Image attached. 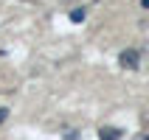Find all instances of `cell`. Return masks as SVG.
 Here are the masks:
<instances>
[{"label": "cell", "instance_id": "obj_1", "mask_svg": "<svg viewBox=\"0 0 149 140\" xmlns=\"http://www.w3.org/2000/svg\"><path fill=\"white\" fill-rule=\"evenodd\" d=\"M118 65L124 67V70H135V67L141 65V53H138L135 48L121 50V53H118Z\"/></svg>", "mask_w": 149, "mask_h": 140}, {"label": "cell", "instance_id": "obj_2", "mask_svg": "<svg viewBox=\"0 0 149 140\" xmlns=\"http://www.w3.org/2000/svg\"><path fill=\"white\" fill-rule=\"evenodd\" d=\"M124 137V129L118 126H101L99 129V140H121Z\"/></svg>", "mask_w": 149, "mask_h": 140}, {"label": "cell", "instance_id": "obj_6", "mask_svg": "<svg viewBox=\"0 0 149 140\" xmlns=\"http://www.w3.org/2000/svg\"><path fill=\"white\" fill-rule=\"evenodd\" d=\"M141 6H143V8H149V0H141Z\"/></svg>", "mask_w": 149, "mask_h": 140}, {"label": "cell", "instance_id": "obj_3", "mask_svg": "<svg viewBox=\"0 0 149 140\" xmlns=\"http://www.w3.org/2000/svg\"><path fill=\"white\" fill-rule=\"evenodd\" d=\"M84 17H87V8H73V11H70V23H84Z\"/></svg>", "mask_w": 149, "mask_h": 140}, {"label": "cell", "instance_id": "obj_4", "mask_svg": "<svg viewBox=\"0 0 149 140\" xmlns=\"http://www.w3.org/2000/svg\"><path fill=\"white\" fill-rule=\"evenodd\" d=\"M65 140H79V132H65Z\"/></svg>", "mask_w": 149, "mask_h": 140}, {"label": "cell", "instance_id": "obj_5", "mask_svg": "<svg viewBox=\"0 0 149 140\" xmlns=\"http://www.w3.org/2000/svg\"><path fill=\"white\" fill-rule=\"evenodd\" d=\"M6 118H8V109L3 107V109H0V123H3V121H6Z\"/></svg>", "mask_w": 149, "mask_h": 140}]
</instances>
